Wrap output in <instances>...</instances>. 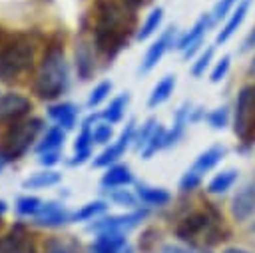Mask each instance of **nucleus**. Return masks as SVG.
<instances>
[{
  "label": "nucleus",
  "mask_w": 255,
  "mask_h": 253,
  "mask_svg": "<svg viewBox=\"0 0 255 253\" xmlns=\"http://www.w3.org/2000/svg\"><path fill=\"white\" fill-rule=\"evenodd\" d=\"M157 126H159V124H157L153 118H149V120H145L141 126H137V127H135V135H133V149L141 151V149L147 145V141H149V137L153 135V131H155Z\"/></svg>",
  "instance_id": "473e14b6"
},
{
  "label": "nucleus",
  "mask_w": 255,
  "mask_h": 253,
  "mask_svg": "<svg viewBox=\"0 0 255 253\" xmlns=\"http://www.w3.org/2000/svg\"><path fill=\"white\" fill-rule=\"evenodd\" d=\"M251 50H255V26L249 30V34L243 38V42H241V48H239V52L241 54H245V52H251Z\"/></svg>",
  "instance_id": "79ce46f5"
},
{
  "label": "nucleus",
  "mask_w": 255,
  "mask_h": 253,
  "mask_svg": "<svg viewBox=\"0 0 255 253\" xmlns=\"http://www.w3.org/2000/svg\"><path fill=\"white\" fill-rule=\"evenodd\" d=\"M231 215L239 223H245L255 215V181H247L235 191L231 199Z\"/></svg>",
  "instance_id": "4468645a"
},
{
  "label": "nucleus",
  "mask_w": 255,
  "mask_h": 253,
  "mask_svg": "<svg viewBox=\"0 0 255 253\" xmlns=\"http://www.w3.org/2000/svg\"><path fill=\"white\" fill-rule=\"evenodd\" d=\"M66 223H72V211L60 201H44L40 213L34 217V225L38 227H62Z\"/></svg>",
  "instance_id": "2eb2a0df"
},
{
  "label": "nucleus",
  "mask_w": 255,
  "mask_h": 253,
  "mask_svg": "<svg viewBox=\"0 0 255 253\" xmlns=\"http://www.w3.org/2000/svg\"><path fill=\"white\" fill-rule=\"evenodd\" d=\"M161 253H195V251L185 249V247H179V245H165L161 249Z\"/></svg>",
  "instance_id": "37998d69"
},
{
  "label": "nucleus",
  "mask_w": 255,
  "mask_h": 253,
  "mask_svg": "<svg viewBox=\"0 0 255 253\" xmlns=\"http://www.w3.org/2000/svg\"><path fill=\"white\" fill-rule=\"evenodd\" d=\"M112 88H114V84H112L110 80H102L100 84H96V86H94V90H92V92H90V96H88L86 106H88L90 110L98 108V106H100V104L110 96Z\"/></svg>",
  "instance_id": "f704fd0d"
},
{
  "label": "nucleus",
  "mask_w": 255,
  "mask_h": 253,
  "mask_svg": "<svg viewBox=\"0 0 255 253\" xmlns=\"http://www.w3.org/2000/svg\"><path fill=\"white\" fill-rule=\"evenodd\" d=\"M126 4H129L131 8H135V10H139V8H143L145 4H149V2H153V0H124Z\"/></svg>",
  "instance_id": "c03bdc74"
},
{
  "label": "nucleus",
  "mask_w": 255,
  "mask_h": 253,
  "mask_svg": "<svg viewBox=\"0 0 255 253\" xmlns=\"http://www.w3.org/2000/svg\"><path fill=\"white\" fill-rule=\"evenodd\" d=\"M135 183V177L131 173V167L128 163H114L110 167H106V173L100 179V185L108 191V189H118V187H128Z\"/></svg>",
  "instance_id": "6ab92c4d"
},
{
  "label": "nucleus",
  "mask_w": 255,
  "mask_h": 253,
  "mask_svg": "<svg viewBox=\"0 0 255 253\" xmlns=\"http://www.w3.org/2000/svg\"><path fill=\"white\" fill-rule=\"evenodd\" d=\"M108 199H96V201H88L86 205H82L80 209L72 211V223L74 221H94L98 217H102L108 211Z\"/></svg>",
  "instance_id": "cd10ccee"
},
{
  "label": "nucleus",
  "mask_w": 255,
  "mask_h": 253,
  "mask_svg": "<svg viewBox=\"0 0 255 253\" xmlns=\"http://www.w3.org/2000/svg\"><path fill=\"white\" fill-rule=\"evenodd\" d=\"M165 133H167V129H165L163 126H157V127H155V131H153V135L149 137L147 145L141 149V157H143V159H149V157L155 155L157 151L165 149Z\"/></svg>",
  "instance_id": "72a5a7b5"
},
{
  "label": "nucleus",
  "mask_w": 255,
  "mask_h": 253,
  "mask_svg": "<svg viewBox=\"0 0 255 253\" xmlns=\"http://www.w3.org/2000/svg\"><path fill=\"white\" fill-rule=\"evenodd\" d=\"M227 155V147L223 145V143H213V145H209L207 149H203L195 159H193V163L183 171V175H181V179H179V191L181 193H191V191H195L199 185H201V181H203V177L211 171V169H215L219 163H221V159Z\"/></svg>",
  "instance_id": "0eeeda50"
},
{
  "label": "nucleus",
  "mask_w": 255,
  "mask_h": 253,
  "mask_svg": "<svg viewBox=\"0 0 255 253\" xmlns=\"http://www.w3.org/2000/svg\"><path fill=\"white\" fill-rule=\"evenodd\" d=\"M213 24H215V20H213L211 12H203V14L193 22V26L177 38V46H175V48L181 52V56H183L185 60H189V58L195 56V52L201 48V44H203V40H205V34L209 32V28H211Z\"/></svg>",
  "instance_id": "1a4fd4ad"
},
{
  "label": "nucleus",
  "mask_w": 255,
  "mask_h": 253,
  "mask_svg": "<svg viewBox=\"0 0 255 253\" xmlns=\"http://www.w3.org/2000/svg\"><path fill=\"white\" fill-rule=\"evenodd\" d=\"M239 2H241V0H217V2H215V6H213V10H211L213 20H215V22H219V20L227 18V16L231 14V10H233Z\"/></svg>",
  "instance_id": "58836bf2"
},
{
  "label": "nucleus",
  "mask_w": 255,
  "mask_h": 253,
  "mask_svg": "<svg viewBox=\"0 0 255 253\" xmlns=\"http://www.w3.org/2000/svg\"><path fill=\"white\" fill-rule=\"evenodd\" d=\"M128 104H129V94L124 92V94L116 96L114 100H110V104H108L106 110L100 114V118H102L104 122L112 124V126H114V124H120V122L124 120V116H126Z\"/></svg>",
  "instance_id": "a878e982"
},
{
  "label": "nucleus",
  "mask_w": 255,
  "mask_h": 253,
  "mask_svg": "<svg viewBox=\"0 0 255 253\" xmlns=\"http://www.w3.org/2000/svg\"><path fill=\"white\" fill-rule=\"evenodd\" d=\"M46 253H74V251H72V247H70V245H66L64 241L54 239V241H50V243H48Z\"/></svg>",
  "instance_id": "a19ab883"
},
{
  "label": "nucleus",
  "mask_w": 255,
  "mask_h": 253,
  "mask_svg": "<svg viewBox=\"0 0 255 253\" xmlns=\"http://www.w3.org/2000/svg\"><path fill=\"white\" fill-rule=\"evenodd\" d=\"M32 110V102L18 94V92H8L0 96V122L2 124H16L24 120Z\"/></svg>",
  "instance_id": "f8f14e48"
},
{
  "label": "nucleus",
  "mask_w": 255,
  "mask_h": 253,
  "mask_svg": "<svg viewBox=\"0 0 255 253\" xmlns=\"http://www.w3.org/2000/svg\"><path fill=\"white\" fill-rule=\"evenodd\" d=\"M42 129H44V122L40 118H24L16 124H10L6 133L2 135L0 151L6 155V159L10 163L18 161L34 145V141L38 139Z\"/></svg>",
  "instance_id": "423d86ee"
},
{
  "label": "nucleus",
  "mask_w": 255,
  "mask_h": 253,
  "mask_svg": "<svg viewBox=\"0 0 255 253\" xmlns=\"http://www.w3.org/2000/svg\"><path fill=\"white\" fill-rule=\"evenodd\" d=\"M38 161H40V165H44L46 169H50L52 165H56L60 161V151H46V153L38 155Z\"/></svg>",
  "instance_id": "ea45409f"
},
{
  "label": "nucleus",
  "mask_w": 255,
  "mask_h": 253,
  "mask_svg": "<svg viewBox=\"0 0 255 253\" xmlns=\"http://www.w3.org/2000/svg\"><path fill=\"white\" fill-rule=\"evenodd\" d=\"M161 22H163V8H161V6H155V8H151V12L145 16V20L141 22V26L137 28L135 40L143 42V40H147L149 36H153V34L159 30Z\"/></svg>",
  "instance_id": "c85d7f7f"
},
{
  "label": "nucleus",
  "mask_w": 255,
  "mask_h": 253,
  "mask_svg": "<svg viewBox=\"0 0 255 253\" xmlns=\"http://www.w3.org/2000/svg\"><path fill=\"white\" fill-rule=\"evenodd\" d=\"M135 127H137L135 120H129V122L124 126V129H122V133L118 135V139H116L114 143H110L104 151H100V153L94 157V161H92L94 167H110V165L118 163V159L126 153V149H128L129 145H133Z\"/></svg>",
  "instance_id": "9d476101"
},
{
  "label": "nucleus",
  "mask_w": 255,
  "mask_h": 253,
  "mask_svg": "<svg viewBox=\"0 0 255 253\" xmlns=\"http://www.w3.org/2000/svg\"><path fill=\"white\" fill-rule=\"evenodd\" d=\"M112 137H114V127H112V124H108V122H98V124L94 126V143L106 145V143L112 141Z\"/></svg>",
  "instance_id": "4c0bfd02"
},
{
  "label": "nucleus",
  "mask_w": 255,
  "mask_h": 253,
  "mask_svg": "<svg viewBox=\"0 0 255 253\" xmlns=\"http://www.w3.org/2000/svg\"><path fill=\"white\" fill-rule=\"evenodd\" d=\"M229 231L225 229L223 215L211 203H205L203 209L191 211L175 225V237L195 249H207L225 241Z\"/></svg>",
  "instance_id": "7ed1b4c3"
},
{
  "label": "nucleus",
  "mask_w": 255,
  "mask_h": 253,
  "mask_svg": "<svg viewBox=\"0 0 255 253\" xmlns=\"http://www.w3.org/2000/svg\"><path fill=\"white\" fill-rule=\"evenodd\" d=\"M42 205H44V201L40 197H36V195H20L16 199V211L22 217H32L34 219L40 213Z\"/></svg>",
  "instance_id": "c756f323"
},
{
  "label": "nucleus",
  "mask_w": 255,
  "mask_h": 253,
  "mask_svg": "<svg viewBox=\"0 0 255 253\" xmlns=\"http://www.w3.org/2000/svg\"><path fill=\"white\" fill-rule=\"evenodd\" d=\"M34 52L36 44L30 34H8V38L0 46V80L14 82L20 76L28 74L34 66Z\"/></svg>",
  "instance_id": "20e7f679"
},
{
  "label": "nucleus",
  "mask_w": 255,
  "mask_h": 253,
  "mask_svg": "<svg viewBox=\"0 0 255 253\" xmlns=\"http://www.w3.org/2000/svg\"><path fill=\"white\" fill-rule=\"evenodd\" d=\"M231 118H233V110H229V106H219V108L207 112L205 122L209 124L211 129H223L231 124Z\"/></svg>",
  "instance_id": "7c9ffc66"
},
{
  "label": "nucleus",
  "mask_w": 255,
  "mask_h": 253,
  "mask_svg": "<svg viewBox=\"0 0 255 253\" xmlns=\"http://www.w3.org/2000/svg\"><path fill=\"white\" fill-rule=\"evenodd\" d=\"M149 215L147 209H131L128 213H120V215H106V217H98L88 225V231L94 233H104V231H120V233H128L131 229H135L145 217Z\"/></svg>",
  "instance_id": "6e6552de"
},
{
  "label": "nucleus",
  "mask_w": 255,
  "mask_h": 253,
  "mask_svg": "<svg viewBox=\"0 0 255 253\" xmlns=\"http://www.w3.org/2000/svg\"><path fill=\"white\" fill-rule=\"evenodd\" d=\"M247 76H255V54H253V58H251V62L247 66Z\"/></svg>",
  "instance_id": "49530a36"
},
{
  "label": "nucleus",
  "mask_w": 255,
  "mask_h": 253,
  "mask_svg": "<svg viewBox=\"0 0 255 253\" xmlns=\"http://www.w3.org/2000/svg\"><path fill=\"white\" fill-rule=\"evenodd\" d=\"M229 68H231V56H221L217 62H215V66L211 68V74H209V80H211V84H219L227 74H229Z\"/></svg>",
  "instance_id": "e433bc0d"
},
{
  "label": "nucleus",
  "mask_w": 255,
  "mask_h": 253,
  "mask_svg": "<svg viewBox=\"0 0 255 253\" xmlns=\"http://www.w3.org/2000/svg\"><path fill=\"white\" fill-rule=\"evenodd\" d=\"M213 56H215V46H207L199 56H197V60L191 64V76L193 78H201L203 74H205V70L211 66V62H213Z\"/></svg>",
  "instance_id": "c9c22d12"
},
{
  "label": "nucleus",
  "mask_w": 255,
  "mask_h": 253,
  "mask_svg": "<svg viewBox=\"0 0 255 253\" xmlns=\"http://www.w3.org/2000/svg\"><path fill=\"white\" fill-rule=\"evenodd\" d=\"M233 133L239 141V151H249L255 147V82L243 86L237 92L231 118Z\"/></svg>",
  "instance_id": "39448f33"
},
{
  "label": "nucleus",
  "mask_w": 255,
  "mask_h": 253,
  "mask_svg": "<svg viewBox=\"0 0 255 253\" xmlns=\"http://www.w3.org/2000/svg\"><path fill=\"white\" fill-rule=\"evenodd\" d=\"M175 84H177V78L173 76V74H167V76H163L155 86H153V90L149 92V98H147V108H157V106H161L163 102H167L169 98H171V94H173V90H175Z\"/></svg>",
  "instance_id": "5701e85b"
},
{
  "label": "nucleus",
  "mask_w": 255,
  "mask_h": 253,
  "mask_svg": "<svg viewBox=\"0 0 255 253\" xmlns=\"http://www.w3.org/2000/svg\"><path fill=\"white\" fill-rule=\"evenodd\" d=\"M221 253H251V251H247L243 247H229V249H223Z\"/></svg>",
  "instance_id": "a18cd8bd"
},
{
  "label": "nucleus",
  "mask_w": 255,
  "mask_h": 253,
  "mask_svg": "<svg viewBox=\"0 0 255 253\" xmlns=\"http://www.w3.org/2000/svg\"><path fill=\"white\" fill-rule=\"evenodd\" d=\"M0 253H36L34 239L24 223H14L0 239Z\"/></svg>",
  "instance_id": "ddd939ff"
},
{
  "label": "nucleus",
  "mask_w": 255,
  "mask_h": 253,
  "mask_svg": "<svg viewBox=\"0 0 255 253\" xmlns=\"http://www.w3.org/2000/svg\"><path fill=\"white\" fill-rule=\"evenodd\" d=\"M191 110H193V106H191L189 102H183V104L175 110V114H173V122H171V127H169V129H167V133H165V149H167V147H173L175 143H179V139L185 135L187 126L191 124V120H189Z\"/></svg>",
  "instance_id": "a211bd4d"
},
{
  "label": "nucleus",
  "mask_w": 255,
  "mask_h": 253,
  "mask_svg": "<svg viewBox=\"0 0 255 253\" xmlns=\"http://www.w3.org/2000/svg\"><path fill=\"white\" fill-rule=\"evenodd\" d=\"M173 46H177V28H175V26H169V28H165V30L151 42V46L147 48V52H145V56H143V60H141V64H139V72H141V74L151 72V70L161 62V58H163Z\"/></svg>",
  "instance_id": "9b49d317"
},
{
  "label": "nucleus",
  "mask_w": 255,
  "mask_h": 253,
  "mask_svg": "<svg viewBox=\"0 0 255 253\" xmlns=\"http://www.w3.org/2000/svg\"><path fill=\"white\" fill-rule=\"evenodd\" d=\"M126 247H128L126 233L104 231V233H96V239L90 245V253H124Z\"/></svg>",
  "instance_id": "aec40b11"
},
{
  "label": "nucleus",
  "mask_w": 255,
  "mask_h": 253,
  "mask_svg": "<svg viewBox=\"0 0 255 253\" xmlns=\"http://www.w3.org/2000/svg\"><path fill=\"white\" fill-rule=\"evenodd\" d=\"M6 209H8V203H6L4 199H0V217L6 213Z\"/></svg>",
  "instance_id": "09e8293b"
},
{
  "label": "nucleus",
  "mask_w": 255,
  "mask_h": 253,
  "mask_svg": "<svg viewBox=\"0 0 255 253\" xmlns=\"http://www.w3.org/2000/svg\"><path fill=\"white\" fill-rule=\"evenodd\" d=\"M32 88L40 100H48V102L58 100L70 88V70L64 58V40L58 34L52 36L46 46Z\"/></svg>",
  "instance_id": "f03ea898"
},
{
  "label": "nucleus",
  "mask_w": 255,
  "mask_h": 253,
  "mask_svg": "<svg viewBox=\"0 0 255 253\" xmlns=\"http://www.w3.org/2000/svg\"><path fill=\"white\" fill-rule=\"evenodd\" d=\"M135 195L145 207H163L171 201V193L165 187L149 185L145 181H135Z\"/></svg>",
  "instance_id": "412c9836"
},
{
  "label": "nucleus",
  "mask_w": 255,
  "mask_h": 253,
  "mask_svg": "<svg viewBox=\"0 0 255 253\" xmlns=\"http://www.w3.org/2000/svg\"><path fill=\"white\" fill-rule=\"evenodd\" d=\"M78 106L72 104V102H58V104H52L48 108V116L52 122H56L58 127H62L64 131H70L76 127V122H78Z\"/></svg>",
  "instance_id": "4be33fe9"
},
{
  "label": "nucleus",
  "mask_w": 255,
  "mask_h": 253,
  "mask_svg": "<svg viewBox=\"0 0 255 253\" xmlns=\"http://www.w3.org/2000/svg\"><path fill=\"white\" fill-rule=\"evenodd\" d=\"M251 229H253V231H255V223H253V225H251Z\"/></svg>",
  "instance_id": "8fccbe9b"
},
{
  "label": "nucleus",
  "mask_w": 255,
  "mask_h": 253,
  "mask_svg": "<svg viewBox=\"0 0 255 253\" xmlns=\"http://www.w3.org/2000/svg\"><path fill=\"white\" fill-rule=\"evenodd\" d=\"M251 2H253V0H241V2L231 10V14L227 16L225 24L221 26V30H219L217 36H215V46H217V44H225L227 40H231V38L235 36V32L241 28V24L245 22V18H247V14H249Z\"/></svg>",
  "instance_id": "f3484780"
},
{
  "label": "nucleus",
  "mask_w": 255,
  "mask_h": 253,
  "mask_svg": "<svg viewBox=\"0 0 255 253\" xmlns=\"http://www.w3.org/2000/svg\"><path fill=\"white\" fill-rule=\"evenodd\" d=\"M108 201L120 205V207H129L135 209V205L139 203L135 191H129L126 187H118V189H108Z\"/></svg>",
  "instance_id": "2f4dec72"
},
{
  "label": "nucleus",
  "mask_w": 255,
  "mask_h": 253,
  "mask_svg": "<svg viewBox=\"0 0 255 253\" xmlns=\"http://www.w3.org/2000/svg\"><path fill=\"white\" fill-rule=\"evenodd\" d=\"M94 42L86 40L84 36L78 38L76 42V72L80 80H90L96 72V58H94Z\"/></svg>",
  "instance_id": "dca6fc26"
},
{
  "label": "nucleus",
  "mask_w": 255,
  "mask_h": 253,
  "mask_svg": "<svg viewBox=\"0 0 255 253\" xmlns=\"http://www.w3.org/2000/svg\"><path fill=\"white\" fill-rule=\"evenodd\" d=\"M8 163H10V161H8V159H6V155H4L2 151H0V173L4 171V167H6Z\"/></svg>",
  "instance_id": "de8ad7c7"
},
{
  "label": "nucleus",
  "mask_w": 255,
  "mask_h": 253,
  "mask_svg": "<svg viewBox=\"0 0 255 253\" xmlns=\"http://www.w3.org/2000/svg\"><path fill=\"white\" fill-rule=\"evenodd\" d=\"M92 18V42L106 62H112L137 34V10L124 0H96Z\"/></svg>",
  "instance_id": "f257e3e1"
},
{
  "label": "nucleus",
  "mask_w": 255,
  "mask_h": 253,
  "mask_svg": "<svg viewBox=\"0 0 255 253\" xmlns=\"http://www.w3.org/2000/svg\"><path fill=\"white\" fill-rule=\"evenodd\" d=\"M62 181V173L56 171V169H42V171H36L32 175H28L24 181H22V187L24 189H46V187H54Z\"/></svg>",
  "instance_id": "393cba45"
},
{
  "label": "nucleus",
  "mask_w": 255,
  "mask_h": 253,
  "mask_svg": "<svg viewBox=\"0 0 255 253\" xmlns=\"http://www.w3.org/2000/svg\"><path fill=\"white\" fill-rule=\"evenodd\" d=\"M64 139H66V131L62 127H58V126H52V127L46 129L44 137L36 145V153L42 155L46 151H60L62 145H64Z\"/></svg>",
  "instance_id": "bb28decb"
},
{
  "label": "nucleus",
  "mask_w": 255,
  "mask_h": 253,
  "mask_svg": "<svg viewBox=\"0 0 255 253\" xmlns=\"http://www.w3.org/2000/svg\"><path fill=\"white\" fill-rule=\"evenodd\" d=\"M237 177H239V171H237V169H233V167L221 169V171H217V173L209 179V183H207L205 189H207L209 195H221V193H227V191L235 185Z\"/></svg>",
  "instance_id": "b1692460"
}]
</instances>
